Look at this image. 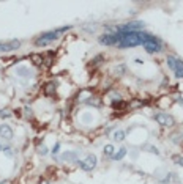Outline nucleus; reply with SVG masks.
<instances>
[{"label":"nucleus","instance_id":"f257e3e1","mask_svg":"<svg viewBox=\"0 0 183 184\" xmlns=\"http://www.w3.org/2000/svg\"><path fill=\"white\" fill-rule=\"evenodd\" d=\"M118 33V32H117ZM122 35V41L117 46L120 49H126V47H134V46L142 44L141 40V32H131V33H120Z\"/></svg>","mask_w":183,"mask_h":184},{"label":"nucleus","instance_id":"2eb2a0df","mask_svg":"<svg viewBox=\"0 0 183 184\" xmlns=\"http://www.w3.org/2000/svg\"><path fill=\"white\" fill-rule=\"evenodd\" d=\"M8 116H11V113L8 110H0V118H8Z\"/></svg>","mask_w":183,"mask_h":184},{"label":"nucleus","instance_id":"f8f14e48","mask_svg":"<svg viewBox=\"0 0 183 184\" xmlns=\"http://www.w3.org/2000/svg\"><path fill=\"white\" fill-rule=\"evenodd\" d=\"M125 156H126V148H120L118 151H115V153H114L112 159H114V161H122V159L125 158Z\"/></svg>","mask_w":183,"mask_h":184},{"label":"nucleus","instance_id":"dca6fc26","mask_svg":"<svg viewBox=\"0 0 183 184\" xmlns=\"http://www.w3.org/2000/svg\"><path fill=\"white\" fill-rule=\"evenodd\" d=\"M174 161H175L177 164H180L181 167H183V156H175V158H174Z\"/></svg>","mask_w":183,"mask_h":184},{"label":"nucleus","instance_id":"6e6552de","mask_svg":"<svg viewBox=\"0 0 183 184\" xmlns=\"http://www.w3.org/2000/svg\"><path fill=\"white\" fill-rule=\"evenodd\" d=\"M21 41L19 40H11V41H2L0 43V52H11L19 49Z\"/></svg>","mask_w":183,"mask_h":184},{"label":"nucleus","instance_id":"6ab92c4d","mask_svg":"<svg viewBox=\"0 0 183 184\" xmlns=\"http://www.w3.org/2000/svg\"><path fill=\"white\" fill-rule=\"evenodd\" d=\"M41 184H48V181H44V179H43V181H41Z\"/></svg>","mask_w":183,"mask_h":184},{"label":"nucleus","instance_id":"9d476101","mask_svg":"<svg viewBox=\"0 0 183 184\" xmlns=\"http://www.w3.org/2000/svg\"><path fill=\"white\" fill-rule=\"evenodd\" d=\"M0 137H3L5 140L13 139V129L8 124H0Z\"/></svg>","mask_w":183,"mask_h":184},{"label":"nucleus","instance_id":"f3484780","mask_svg":"<svg viewBox=\"0 0 183 184\" xmlns=\"http://www.w3.org/2000/svg\"><path fill=\"white\" fill-rule=\"evenodd\" d=\"M60 150V143H56V146H54V150H52V156H56Z\"/></svg>","mask_w":183,"mask_h":184},{"label":"nucleus","instance_id":"9b49d317","mask_svg":"<svg viewBox=\"0 0 183 184\" xmlns=\"http://www.w3.org/2000/svg\"><path fill=\"white\" fill-rule=\"evenodd\" d=\"M62 161H71V162H77V153L76 151H66L62 154Z\"/></svg>","mask_w":183,"mask_h":184},{"label":"nucleus","instance_id":"423d86ee","mask_svg":"<svg viewBox=\"0 0 183 184\" xmlns=\"http://www.w3.org/2000/svg\"><path fill=\"white\" fill-rule=\"evenodd\" d=\"M96 161H98V159H96L95 154H88L85 161H79L77 164H79V167H81L82 170L90 172V170H93V168L96 167Z\"/></svg>","mask_w":183,"mask_h":184},{"label":"nucleus","instance_id":"0eeeda50","mask_svg":"<svg viewBox=\"0 0 183 184\" xmlns=\"http://www.w3.org/2000/svg\"><path fill=\"white\" fill-rule=\"evenodd\" d=\"M155 121L161 126H174V118L167 113H164V112L155 113Z\"/></svg>","mask_w":183,"mask_h":184},{"label":"nucleus","instance_id":"1a4fd4ad","mask_svg":"<svg viewBox=\"0 0 183 184\" xmlns=\"http://www.w3.org/2000/svg\"><path fill=\"white\" fill-rule=\"evenodd\" d=\"M144 49L147 50L149 54H156V52H161L163 50V46H161V41L160 43H144Z\"/></svg>","mask_w":183,"mask_h":184},{"label":"nucleus","instance_id":"aec40b11","mask_svg":"<svg viewBox=\"0 0 183 184\" xmlns=\"http://www.w3.org/2000/svg\"><path fill=\"white\" fill-rule=\"evenodd\" d=\"M2 150H3V148H2V145H0V151H2Z\"/></svg>","mask_w":183,"mask_h":184},{"label":"nucleus","instance_id":"a211bd4d","mask_svg":"<svg viewBox=\"0 0 183 184\" xmlns=\"http://www.w3.org/2000/svg\"><path fill=\"white\" fill-rule=\"evenodd\" d=\"M40 153H41V156L48 154V148H46V146H41V148H40Z\"/></svg>","mask_w":183,"mask_h":184},{"label":"nucleus","instance_id":"f03ea898","mask_svg":"<svg viewBox=\"0 0 183 184\" xmlns=\"http://www.w3.org/2000/svg\"><path fill=\"white\" fill-rule=\"evenodd\" d=\"M166 60H167V66L175 72V76L183 79V60L174 57V55H167Z\"/></svg>","mask_w":183,"mask_h":184},{"label":"nucleus","instance_id":"20e7f679","mask_svg":"<svg viewBox=\"0 0 183 184\" xmlns=\"http://www.w3.org/2000/svg\"><path fill=\"white\" fill-rule=\"evenodd\" d=\"M98 41L104 44V46H114V44H118L122 41V35L120 33H106V35H101L98 38Z\"/></svg>","mask_w":183,"mask_h":184},{"label":"nucleus","instance_id":"ddd939ff","mask_svg":"<svg viewBox=\"0 0 183 184\" xmlns=\"http://www.w3.org/2000/svg\"><path fill=\"white\" fill-rule=\"evenodd\" d=\"M114 153H115V148H114L112 145H106L104 146V150H103V154L104 156H107V158H112Z\"/></svg>","mask_w":183,"mask_h":184},{"label":"nucleus","instance_id":"4468645a","mask_svg":"<svg viewBox=\"0 0 183 184\" xmlns=\"http://www.w3.org/2000/svg\"><path fill=\"white\" fill-rule=\"evenodd\" d=\"M112 139H114L115 142H123V140H125V132H123V131H115V132L112 134Z\"/></svg>","mask_w":183,"mask_h":184},{"label":"nucleus","instance_id":"7ed1b4c3","mask_svg":"<svg viewBox=\"0 0 183 184\" xmlns=\"http://www.w3.org/2000/svg\"><path fill=\"white\" fill-rule=\"evenodd\" d=\"M59 38V33H57V30H51V32H46V33H41L40 35V38H36L35 40V44L38 46H48V44H51L52 41H56Z\"/></svg>","mask_w":183,"mask_h":184},{"label":"nucleus","instance_id":"39448f33","mask_svg":"<svg viewBox=\"0 0 183 184\" xmlns=\"http://www.w3.org/2000/svg\"><path fill=\"white\" fill-rule=\"evenodd\" d=\"M141 29H144V22L141 21H134V22H128L123 27L117 29L118 33H131V32H141Z\"/></svg>","mask_w":183,"mask_h":184}]
</instances>
